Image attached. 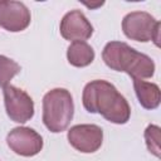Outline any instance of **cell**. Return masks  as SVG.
Returning a JSON list of instances; mask_svg holds the SVG:
<instances>
[{
  "mask_svg": "<svg viewBox=\"0 0 161 161\" xmlns=\"http://www.w3.org/2000/svg\"><path fill=\"white\" fill-rule=\"evenodd\" d=\"M4 98L8 116L19 123H24L34 114L33 99L21 89L14 86L4 87Z\"/></svg>",
  "mask_w": 161,
  "mask_h": 161,
  "instance_id": "5b68a950",
  "label": "cell"
},
{
  "mask_svg": "<svg viewBox=\"0 0 161 161\" xmlns=\"http://www.w3.org/2000/svg\"><path fill=\"white\" fill-rule=\"evenodd\" d=\"M68 60L74 67H86L94 59V52L86 42H73L67 52Z\"/></svg>",
  "mask_w": 161,
  "mask_h": 161,
  "instance_id": "8fae6325",
  "label": "cell"
},
{
  "mask_svg": "<svg viewBox=\"0 0 161 161\" xmlns=\"http://www.w3.org/2000/svg\"><path fill=\"white\" fill-rule=\"evenodd\" d=\"M9 147L18 155L34 156L43 147V138L34 130L28 127H16L8 135Z\"/></svg>",
  "mask_w": 161,
  "mask_h": 161,
  "instance_id": "8992f818",
  "label": "cell"
},
{
  "mask_svg": "<svg viewBox=\"0 0 161 161\" xmlns=\"http://www.w3.org/2000/svg\"><path fill=\"white\" fill-rule=\"evenodd\" d=\"M93 33L91 23L79 10L67 13L60 23V34L64 39L72 42H84Z\"/></svg>",
  "mask_w": 161,
  "mask_h": 161,
  "instance_id": "9c48e42d",
  "label": "cell"
},
{
  "mask_svg": "<svg viewBox=\"0 0 161 161\" xmlns=\"http://www.w3.org/2000/svg\"><path fill=\"white\" fill-rule=\"evenodd\" d=\"M20 72V65L10 58L0 55V86L6 87L9 82Z\"/></svg>",
  "mask_w": 161,
  "mask_h": 161,
  "instance_id": "7c38bea8",
  "label": "cell"
},
{
  "mask_svg": "<svg viewBox=\"0 0 161 161\" xmlns=\"http://www.w3.org/2000/svg\"><path fill=\"white\" fill-rule=\"evenodd\" d=\"M133 84L137 98L145 108L153 109L160 104V99H161L160 88L155 83L145 82L142 79H135Z\"/></svg>",
  "mask_w": 161,
  "mask_h": 161,
  "instance_id": "30bf717a",
  "label": "cell"
},
{
  "mask_svg": "<svg viewBox=\"0 0 161 161\" xmlns=\"http://www.w3.org/2000/svg\"><path fill=\"white\" fill-rule=\"evenodd\" d=\"M73 99L70 93L63 88L49 91L43 99V121L52 132L64 131L73 117Z\"/></svg>",
  "mask_w": 161,
  "mask_h": 161,
  "instance_id": "3957f363",
  "label": "cell"
},
{
  "mask_svg": "<svg viewBox=\"0 0 161 161\" xmlns=\"http://www.w3.org/2000/svg\"><path fill=\"white\" fill-rule=\"evenodd\" d=\"M83 106L88 112L101 113L113 123H126L130 118V106L123 96L106 80H92L83 91Z\"/></svg>",
  "mask_w": 161,
  "mask_h": 161,
  "instance_id": "6da1fadb",
  "label": "cell"
},
{
  "mask_svg": "<svg viewBox=\"0 0 161 161\" xmlns=\"http://www.w3.org/2000/svg\"><path fill=\"white\" fill-rule=\"evenodd\" d=\"M145 140L150 152L160 157V128L155 125H150L145 131Z\"/></svg>",
  "mask_w": 161,
  "mask_h": 161,
  "instance_id": "4fadbf2b",
  "label": "cell"
},
{
  "mask_svg": "<svg viewBox=\"0 0 161 161\" xmlns=\"http://www.w3.org/2000/svg\"><path fill=\"white\" fill-rule=\"evenodd\" d=\"M68 140L78 151L89 153L101 147L103 132L96 125H77L68 131Z\"/></svg>",
  "mask_w": 161,
  "mask_h": 161,
  "instance_id": "52a82bcc",
  "label": "cell"
},
{
  "mask_svg": "<svg viewBox=\"0 0 161 161\" xmlns=\"http://www.w3.org/2000/svg\"><path fill=\"white\" fill-rule=\"evenodd\" d=\"M102 58L109 68L126 72L135 79L150 78L155 72V63L150 57L138 53L122 42L108 43L103 49Z\"/></svg>",
  "mask_w": 161,
  "mask_h": 161,
  "instance_id": "7a4b0ae2",
  "label": "cell"
},
{
  "mask_svg": "<svg viewBox=\"0 0 161 161\" xmlns=\"http://www.w3.org/2000/svg\"><path fill=\"white\" fill-rule=\"evenodd\" d=\"M122 29L130 39L138 42L152 40L156 45H158L160 23L148 13L133 11L127 14L122 21Z\"/></svg>",
  "mask_w": 161,
  "mask_h": 161,
  "instance_id": "277c9868",
  "label": "cell"
},
{
  "mask_svg": "<svg viewBox=\"0 0 161 161\" xmlns=\"http://www.w3.org/2000/svg\"><path fill=\"white\" fill-rule=\"evenodd\" d=\"M103 4V1H101V3H84V5L86 6H88V8H97V6H101Z\"/></svg>",
  "mask_w": 161,
  "mask_h": 161,
  "instance_id": "5bb4252c",
  "label": "cell"
},
{
  "mask_svg": "<svg viewBox=\"0 0 161 161\" xmlns=\"http://www.w3.org/2000/svg\"><path fill=\"white\" fill-rule=\"evenodd\" d=\"M30 23L28 8L19 1H0V25L9 31L24 30Z\"/></svg>",
  "mask_w": 161,
  "mask_h": 161,
  "instance_id": "ba28073f",
  "label": "cell"
}]
</instances>
